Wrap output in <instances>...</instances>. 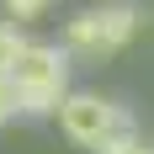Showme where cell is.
Masks as SVG:
<instances>
[{
	"mask_svg": "<svg viewBox=\"0 0 154 154\" xmlns=\"http://www.w3.org/2000/svg\"><path fill=\"white\" fill-rule=\"evenodd\" d=\"M16 112H21V85L16 75H0V122H11Z\"/></svg>",
	"mask_w": 154,
	"mask_h": 154,
	"instance_id": "cell-6",
	"label": "cell"
},
{
	"mask_svg": "<svg viewBox=\"0 0 154 154\" xmlns=\"http://www.w3.org/2000/svg\"><path fill=\"white\" fill-rule=\"evenodd\" d=\"M143 27V11L133 0H106V5H91V11H80L69 27H64V48L80 53V59H106L117 48H128L138 37Z\"/></svg>",
	"mask_w": 154,
	"mask_h": 154,
	"instance_id": "cell-2",
	"label": "cell"
},
{
	"mask_svg": "<svg viewBox=\"0 0 154 154\" xmlns=\"http://www.w3.org/2000/svg\"><path fill=\"white\" fill-rule=\"evenodd\" d=\"M91 154H154V143L143 138V133H133V128H122V133H112L106 143H96Z\"/></svg>",
	"mask_w": 154,
	"mask_h": 154,
	"instance_id": "cell-4",
	"label": "cell"
},
{
	"mask_svg": "<svg viewBox=\"0 0 154 154\" xmlns=\"http://www.w3.org/2000/svg\"><path fill=\"white\" fill-rule=\"evenodd\" d=\"M21 48H27V37H21V21H0V75H11L16 59H21Z\"/></svg>",
	"mask_w": 154,
	"mask_h": 154,
	"instance_id": "cell-5",
	"label": "cell"
},
{
	"mask_svg": "<svg viewBox=\"0 0 154 154\" xmlns=\"http://www.w3.org/2000/svg\"><path fill=\"white\" fill-rule=\"evenodd\" d=\"M5 11H11L16 21H37V16L48 11V0H5Z\"/></svg>",
	"mask_w": 154,
	"mask_h": 154,
	"instance_id": "cell-7",
	"label": "cell"
},
{
	"mask_svg": "<svg viewBox=\"0 0 154 154\" xmlns=\"http://www.w3.org/2000/svg\"><path fill=\"white\" fill-rule=\"evenodd\" d=\"M59 128H64V138L80 143V149H96V143H106L112 133H122V128H133V117H128L117 101H106V96H96V91H69L59 101Z\"/></svg>",
	"mask_w": 154,
	"mask_h": 154,
	"instance_id": "cell-3",
	"label": "cell"
},
{
	"mask_svg": "<svg viewBox=\"0 0 154 154\" xmlns=\"http://www.w3.org/2000/svg\"><path fill=\"white\" fill-rule=\"evenodd\" d=\"M11 75L21 85V117H53L59 101L69 96V48L27 37V48H21Z\"/></svg>",
	"mask_w": 154,
	"mask_h": 154,
	"instance_id": "cell-1",
	"label": "cell"
}]
</instances>
